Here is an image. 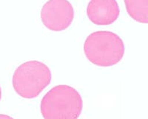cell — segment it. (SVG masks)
Masks as SVG:
<instances>
[{
    "instance_id": "cell-2",
    "label": "cell",
    "mask_w": 148,
    "mask_h": 119,
    "mask_svg": "<svg viewBox=\"0 0 148 119\" xmlns=\"http://www.w3.org/2000/svg\"><path fill=\"white\" fill-rule=\"evenodd\" d=\"M86 58L95 66L110 67L118 64L125 56L124 41L116 33L98 31L88 36L84 43Z\"/></svg>"
},
{
    "instance_id": "cell-4",
    "label": "cell",
    "mask_w": 148,
    "mask_h": 119,
    "mask_svg": "<svg viewBox=\"0 0 148 119\" xmlns=\"http://www.w3.org/2000/svg\"><path fill=\"white\" fill-rule=\"evenodd\" d=\"M40 17L45 27L52 31H62L74 19V8L68 0H48L42 6Z\"/></svg>"
},
{
    "instance_id": "cell-3",
    "label": "cell",
    "mask_w": 148,
    "mask_h": 119,
    "mask_svg": "<svg viewBox=\"0 0 148 119\" xmlns=\"http://www.w3.org/2000/svg\"><path fill=\"white\" fill-rule=\"evenodd\" d=\"M51 80L52 73L47 65L38 60H29L16 68L12 83L20 97L33 99L40 95Z\"/></svg>"
},
{
    "instance_id": "cell-5",
    "label": "cell",
    "mask_w": 148,
    "mask_h": 119,
    "mask_svg": "<svg viewBox=\"0 0 148 119\" xmlns=\"http://www.w3.org/2000/svg\"><path fill=\"white\" fill-rule=\"evenodd\" d=\"M87 15L96 26H110L119 17L120 8L116 0H90Z\"/></svg>"
},
{
    "instance_id": "cell-8",
    "label": "cell",
    "mask_w": 148,
    "mask_h": 119,
    "mask_svg": "<svg viewBox=\"0 0 148 119\" xmlns=\"http://www.w3.org/2000/svg\"><path fill=\"white\" fill-rule=\"evenodd\" d=\"M1 99H2V89L0 86V101H1Z\"/></svg>"
},
{
    "instance_id": "cell-7",
    "label": "cell",
    "mask_w": 148,
    "mask_h": 119,
    "mask_svg": "<svg viewBox=\"0 0 148 119\" xmlns=\"http://www.w3.org/2000/svg\"><path fill=\"white\" fill-rule=\"evenodd\" d=\"M0 119H14V118L10 117V116L5 114H0Z\"/></svg>"
},
{
    "instance_id": "cell-6",
    "label": "cell",
    "mask_w": 148,
    "mask_h": 119,
    "mask_svg": "<svg viewBox=\"0 0 148 119\" xmlns=\"http://www.w3.org/2000/svg\"><path fill=\"white\" fill-rule=\"evenodd\" d=\"M128 15L139 23L148 22V0H124Z\"/></svg>"
},
{
    "instance_id": "cell-1",
    "label": "cell",
    "mask_w": 148,
    "mask_h": 119,
    "mask_svg": "<svg viewBox=\"0 0 148 119\" xmlns=\"http://www.w3.org/2000/svg\"><path fill=\"white\" fill-rule=\"evenodd\" d=\"M83 109V100L76 89L57 85L42 98L41 114L44 119H78Z\"/></svg>"
}]
</instances>
